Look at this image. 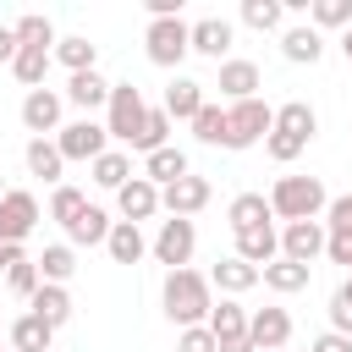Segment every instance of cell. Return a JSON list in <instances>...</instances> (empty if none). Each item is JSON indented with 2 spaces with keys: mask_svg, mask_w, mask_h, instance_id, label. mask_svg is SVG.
I'll list each match as a JSON object with an SVG mask.
<instances>
[{
  "mask_svg": "<svg viewBox=\"0 0 352 352\" xmlns=\"http://www.w3.org/2000/svg\"><path fill=\"white\" fill-rule=\"evenodd\" d=\"M160 308H165V319L176 324V330H192V324H204L209 319V308H214V286H209V275L204 270H165V280H160Z\"/></svg>",
  "mask_w": 352,
  "mask_h": 352,
  "instance_id": "1",
  "label": "cell"
},
{
  "mask_svg": "<svg viewBox=\"0 0 352 352\" xmlns=\"http://www.w3.org/2000/svg\"><path fill=\"white\" fill-rule=\"evenodd\" d=\"M264 198H270V214L286 220V226H292V220H319L324 204H330V192H324L319 176H280Z\"/></svg>",
  "mask_w": 352,
  "mask_h": 352,
  "instance_id": "2",
  "label": "cell"
},
{
  "mask_svg": "<svg viewBox=\"0 0 352 352\" xmlns=\"http://www.w3.org/2000/svg\"><path fill=\"white\" fill-rule=\"evenodd\" d=\"M143 110H148V99H143L138 82H110V99H104V132H110V143L132 148V138L143 126Z\"/></svg>",
  "mask_w": 352,
  "mask_h": 352,
  "instance_id": "3",
  "label": "cell"
},
{
  "mask_svg": "<svg viewBox=\"0 0 352 352\" xmlns=\"http://www.w3.org/2000/svg\"><path fill=\"white\" fill-rule=\"evenodd\" d=\"M270 126H275V104H264V99L226 104V148H253L270 138Z\"/></svg>",
  "mask_w": 352,
  "mask_h": 352,
  "instance_id": "4",
  "label": "cell"
},
{
  "mask_svg": "<svg viewBox=\"0 0 352 352\" xmlns=\"http://www.w3.org/2000/svg\"><path fill=\"white\" fill-rule=\"evenodd\" d=\"M38 220H44V209H38V198L28 187H6L0 192V242L28 248V236L38 231Z\"/></svg>",
  "mask_w": 352,
  "mask_h": 352,
  "instance_id": "5",
  "label": "cell"
},
{
  "mask_svg": "<svg viewBox=\"0 0 352 352\" xmlns=\"http://www.w3.org/2000/svg\"><path fill=\"white\" fill-rule=\"evenodd\" d=\"M55 148H60V160L72 165H94L104 148H110V132H104V121H94V116H77V121H66L60 132H55Z\"/></svg>",
  "mask_w": 352,
  "mask_h": 352,
  "instance_id": "6",
  "label": "cell"
},
{
  "mask_svg": "<svg viewBox=\"0 0 352 352\" xmlns=\"http://www.w3.org/2000/svg\"><path fill=\"white\" fill-rule=\"evenodd\" d=\"M143 55L154 60V66H165V72H176L192 50H187V22L182 16H165V22H148L143 28Z\"/></svg>",
  "mask_w": 352,
  "mask_h": 352,
  "instance_id": "7",
  "label": "cell"
},
{
  "mask_svg": "<svg viewBox=\"0 0 352 352\" xmlns=\"http://www.w3.org/2000/svg\"><path fill=\"white\" fill-rule=\"evenodd\" d=\"M204 324L214 336V352H253V341H248V308L236 297H220Z\"/></svg>",
  "mask_w": 352,
  "mask_h": 352,
  "instance_id": "8",
  "label": "cell"
},
{
  "mask_svg": "<svg viewBox=\"0 0 352 352\" xmlns=\"http://www.w3.org/2000/svg\"><path fill=\"white\" fill-rule=\"evenodd\" d=\"M22 126L33 132V138H55L60 126H66V99H60V88H33V94H22Z\"/></svg>",
  "mask_w": 352,
  "mask_h": 352,
  "instance_id": "9",
  "label": "cell"
},
{
  "mask_svg": "<svg viewBox=\"0 0 352 352\" xmlns=\"http://www.w3.org/2000/svg\"><path fill=\"white\" fill-rule=\"evenodd\" d=\"M192 248H198V226H192V220H160V231H154V242H148V253H154L165 270H187V264H192Z\"/></svg>",
  "mask_w": 352,
  "mask_h": 352,
  "instance_id": "10",
  "label": "cell"
},
{
  "mask_svg": "<svg viewBox=\"0 0 352 352\" xmlns=\"http://www.w3.org/2000/svg\"><path fill=\"white\" fill-rule=\"evenodd\" d=\"M214 198V187H209V176H182V182H170V187H160V209L170 214V220H192L204 204Z\"/></svg>",
  "mask_w": 352,
  "mask_h": 352,
  "instance_id": "11",
  "label": "cell"
},
{
  "mask_svg": "<svg viewBox=\"0 0 352 352\" xmlns=\"http://www.w3.org/2000/svg\"><path fill=\"white\" fill-rule=\"evenodd\" d=\"M231 38H236V28H231L226 16H198V22H187V50H192V55H209L214 66L231 60Z\"/></svg>",
  "mask_w": 352,
  "mask_h": 352,
  "instance_id": "12",
  "label": "cell"
},
{
  "mask_svg": "<svg viewBox=\"0 0 352 352\" xmlns=\"http://www.w3.org/2000/svg\"><path fill=\"white\" fill-rule=\"evenodd\" d=\"M248 341H253V352H286V341H292V314H286V308H253V314H248Z\"/></svg>",
  "mask_w": 352,
  "mask_h": 352,
  "instance_id": "13",
  "label": "cell"
},
{
  "mask_svg": "<svg viewBox=\"0 0 352 352\" xmlns=\"http://www.w3.org/2000/svg\"><path fill=\"white\" fill-rule=\"evenodd\" d=\"M319 253H324V226H319V220H292V226H280V258L314 270Z\"/></svg>",
  "mask_w": 352,
  "mask_h": 352,
  "instance_id": "14",
  "label": "cell"
},
{
  "mask_svg": "<svg viewBox=\"0 0 352 352\" xmlns=\"http://www.w3.org/2000/svg\"><path fill=\"white\" fill-rule=\"evenodd\" d=\"M220 99L226 104H242V99H258V88H264V77H258V66L253 60H242V55H231V60H220Z\"/></svg>",
  "mask_w": 352,
  "mask_h": 352,
  "instance_id": "15",
  "label": "cell"
},
{
  "mask_svg": "<svg viewBox=\"0 0 352 352\" xmlns=\"http://www.w3.org/2000/svg\"><path fill=\"white\" fill-rule=\"evenodd\" d=\"M280 55L292 66H319L324 60V33H314L308 22H286L280 28Z\"/></svg>",
  "mask_w": 352,
  "mask_h": 352,
  "instance_id": "16",
  "label": "cell"
},
{
  "mask_svg": "<svg viewBox=\"0 0 352 352\" xmlns=\"http://www.w3.org/2000/svg\"><path fill=\"white\" fill-rule=\"evenodd\" d=\"M116 214H121V220H132V226L154 220V214H160V187H154V182H143V176H132V182L116 192Z\"/></svg>",
  "mask_w": 352,
  "mask_h": 352,
  "instance_id": "17",
  "label": "cell"
},
{
  "mask_svg": "<svg viewBox=\"0 0 352 352\" xmlns=\"http://www.w3.org/2000/svg\"><path fill=\"white\" fill-rule=\"evenodd\" d=\"M22 165H28V176H38V182H50V187H60V182H66V160H60L55 138H28Z\"/></svg>",
  "mask_w": 352,
  "mask_h": 352,
  "instance_id": "18",
  "label": "cell"
},
{
  "mask_svg": "<svg viewBox=\"0 0 352 352\" xmlns=\"http://www.w3.org/2000/svg\"><path fill=\"white\" fill-rule=\"evenodd\" d=\"M236 258H242V264H253V270L275 264V258H280V231H275V226H253V231H236Z\"/></svg>",
  "mask_w": 352,
  "mask_h": 352,
  "instance_id": "19",
  "label": "cell"
},
{
  "mask_svg": "<svg viewBox=\"0 0 352 352\" xmlns=\"http://www.w3.org/2000/svg\"><path fill=\"white\" fill-rule=\"evenodd\" d=\"M72 308H77V302H72V292H66V286H50V280H38V292L28 297V314H33V319H44L50 330H60V324L72 319Z\"/></svg>",
  "mask_w": 352,
  "mask_h": 352,
  "instance_id": "20",
  "label": "cell"
},
{
  "mask_svg": "<svg viewBox=\"0 0 352 352\" xmlns=\"http://www.w3.org/2000/svg\"><path fill=\"white\" fill-rule=\"evenodd\" d=\"M275 132H286V138H297V143H314L319 110H314L308 99H286V104H275Z\"/></svg>",
  "mask_w": 352,
  "mask_h": 352,
  "instance_id": "21",
  "label": "cell"
},
{
  "mask_svg": "<svg viewBox=\"0 0 352 352\" xmlns=\"http://www.w3.org/2000/svg\"><path fill=\"white\" fill-rule=\"evenodd\" d=\"M187 170H192V165H187V148H176V143L143 154V182H154V187H170V182H182Z\"/></svg>",
  "mask_w": 352,
  "mask_h": 352,
  "instance_id": "22",
  "label": "cell"
},
{
  "mask_svg": "<svg viewBox=\"0 0 352 352\" xmlns=\"http://www.w3.org/2000/svg\"><path fill=\"white\" fill-rule=\"evenodd\" d=\"M209 286H220V297H242V292H253V286H258V270H253V264H242L236 253H226V258H214Z\"/></svg>",
  "mask_w": 352,
  "mask_h": 352,
  "instance_id": "23",
  "label": "cell"
},
{
  "mask_svg": "<svg viewBox=\"0 0 352 352\" xmlns=\"http://www.w3.org/2000/svg\"><path fill=\"white\" fill-rule=\"evenodd\" d=\"M60 99L94 116V110H99V104L110 99V82H104L99 72H72V77H66V88H60Z\"/></svg>",
  "mask_w": 352,
  "mask_h": 352,
  "instance_id": "24",
  "label": "cell"
},
{
  "mask_svg": "<svg viewBox=\"0 0 352 352\" xmlns=\"http://www.w3.org/2000/svg\"><path fill=\"white\" fill-rule=\"evenodd\" d=\"M170 121H192L198 110H204V82H192V77H170L165 82V104H160Z\"/></svg>",
  "mask_w": 352,
  "mask_h": 352,
  "instance_id": "25",
  "label": "cell"
},
{
  "mask_svg": "<svg viewBox=\"0 0 352 352\" xmlns=\"http://www.w3.org/2000/svg\"><path fill=\"white\" fill-rule=\"evenodd\" d=\"M110 226H116V220H110V214H104L99 204H88V209H82V214H77V220L66 226V248H104Z\"/></svg>",
  "mask_w": 352,
  "mask_h": 352,
  "instance_id": "26",
  "label": "cell"
},
{
  "mask_svg": "<svg viewBox=\"0 0 352 352\" xmlns=\"http://www.w3.org/2000/svg\"><path fill=\"white\" fill-rule=\"evenodd\" d=\"M6 341H11V352H50L55 346V330L44 319H33V314H16L6 324Z\"/></svg>",
  "mask_w": 352,
  "mask_h": 352,
  "instance_id": "27",
  "label": "cell"
},
{
  "mask_svg": "<svg viewBox=\"0 0 352 352\" xmlns=\"http://www.w3.org/2000/svg\"><path fill=\"white\" fill-rule=\"evenodd\" d=\"M66 72H99V44L88 38V33H66V38H55V50H50Z\"/></svg>",
  "mask_w": 352,
  "mask_h": 352,
  "instance_id": "28",
  "label": "cell"
},
{
  "mask_svg": "<svg viewBox=\"0 0 352 352\" xmlns=\"http://www.w3.org/2000/svg\"><path fill=\"white\" fill-rule=\"evenodd\" d=\"M88 176H94V187H104V192H121V187L132 182V154H126V148H104V154L88 165Z\"/></svg>",
  "mask_w": 352,
  "mask_h": 352,
  "instance_id": "29",
  "label": "cell"
},
{
  "mask_svg": "<svg viewBox=\"0 0 352 352\" xmlns=\"http://www.w3.org/2000/svg\"><path fill=\"white\" fill-rule=\"evenodd\" d=\"M226 220H231V231L275 226V214H270V198H264V192H236V198L226 204Z\"/></svg>",
  "mask_w": 352,
  "mask_h": 352,
  "instance_id": "30",
  "label": "cell"
},
{
  "mask_svg": "<svg viewBox=\"0 0 352 352\" xmlns=\"http://www.w3.org/2000/svg\"><path fill=\"white\" fill-rule=\"evenodd\" d=\"M104 253H110L116 264H138V258L148 253V236H143V226H132V220H116V226H110V236H104Z\"/></svg>",
  "mask_w": 352,
  "mask_h": 352,
  "instance_id": "31",
  "label": "cell"
},
{
  "mask_svg": "<svg viewBox=\"0 0 352 352\" xmlns=\"http://www.w3.org/2000/svg\"><path fill=\"white\" fill-rule=\"evenodd\" d=\"M33 264H38V280H50V286H66V280L77 275V248H66V242H50L44 253H33Z\"/></svg>",
  "mask_w": 352,
  "mask_h": 352,
  "instance_id": "32",
  "label": "cell"
},
{
  "mask_svg": "<svg viewBox=\"0 0 352 352\" xmlns=\"http://www.w3.org/2000/svg\"><path fill=\"white\" fill-rule=\"evenodd\" d=\"M50 66H55V55L50 50H22L16 44V60H11V77L33 94V88H44V77H50Z\"/></svg>",
  "mask_w": 352,
  "mask_h": 352,
  "instance_id": "33",
  "label": "cell"
},
{
  "mask_svg": "<svg viewBox=\"0 0 352 352\" xmlns=\"http://www.w3.org/2000/svg\"><path fill=\"white\" fill-rule=\"evenodd\" d=\"M308 275H314V270H308V264H292V258H275V264H264V270H258V280H264L270 292H280V297L302 292V286H308Z\"/></svg>",
  "mask_w": 352,
  "mask_h": 352,
  "instance_id": "34",
  "label": "cell"
},
{
  "mask_svg": "<svg viewBox=\"0 0 352 352\" xmlns=\"http://www.w3.org/2000/svg\"><path fill=\"white\" fill-rule=\"evenodd\" d=\"M11 33H16V44H22V50H55V22H50L44 11L16 16V22H11Z\"/></svg>",
  "mask_w": 352,
  "mask_h": 352,
  "instance_id": "35",
  "label": "cell"
},
{
  "mask_svg": "<svg viewBox=\"0 0 352 352\" xmlns=\"http://www.w3.org/2000/svg\"><path fill=\"white\" fill-rule=\"evenodd\" d=\"M308 28L314 33H330V28H352V0H308Z\"/></svg>",
  "mask_w": 352,
  "mask_h": 352,
  "instance_id": "36",
  "label": "cell"
},
{
  "mask_svg": "<svg viewBox=\"0 0 352 352\" xmlns=\"http://www.w3.org/2000/svg\"><path fill=\"white\" fill-rule=\"evenodd\" d=\"M187 126H192V138H198V143H209V148H226V104L204 99V110H198Z\"/></svg>",
  "mask_w": 352,
  "mask_h": 352,
  "instance_id": "37",
  "label": "cell"
},
{
  "mask_svg": "<svg viewBox=\"0 0 352 352\" xmlns=\"http://www.w3.org/2000/svg\"><path fill=\"white\" fill-rule=\"evenodd\" d=\"M170 143V116L160 110V104H148L143 110V126H138V138H132V148L138 154H154V148H165Z\"/></svg>",
  "mask_w": 352,
  "mask_h": 352,
  "instance_id": "38",
  "label": "cell"
},
{
  "mask_svg": "<svg viewBox=\"0 0 352 352\" xmlns=\"http://www.w3.org/2000/svg\"><path fill=\"white\" fill-rule=\"evenodd\" d=\"M242 22L253 33H280L286 28V6L280 0H242Z\"/></svg>",
  "mask_w": 352,
  "mask_h": 352,
  "instance_id": "39",
  "label": "cell"
},
{
  "mask_svg": "<svg viewBox=\"0 0 352 352\" xmlns=\"http://www.w3.org/2000/svg\"><path fill=\"white\" fill-rule=\"evenodd\" d=\"M82 209H88V192H82V187H72V182H60V187L50 192V220H55L60 231H66V226H72V220H77Z\"/></svg>",
  "mask_w": 352,
  "mask_h": 352,
  "instance_id": "40",
  "label": "cell"
},
{
  "mask_svg": "<svg viewBox=\"0 0 352 352\" xmlns=\"http://www.w3.org/2000/svg\"><path fill=\"white\" fill-rule=\"evenodd\" d=\"M6 286H11V297H33V292H38V264H33V253H28V248L11 258V270H6Z\"/></svg>",
  "mask_w": 352,
  "mask_h": 352,
  "instance_id": "41",
  "label": "cell"
},
{
  "mask_svg": "<svg viewBox=\"0 0 352 352\" xmlns=\"http://www.w3.org/2000/svg\"><path fill=\"white\" fill-rule=\"evenodd\" d=\"M319 226H324L330 236H352V192H336V198L324 204V214H319Z\"/></svg>",
  "mask_w": 352,
  "mask_h": 352,
  "instance_id": "42",
  "label": "cell"
},
{
  "mask_svg": "<svg viewBox=\"0 0 352 352\" xmlns=\"http://www.w3.org/2000/svg\"><path fill=\"white\" fill-rule=\"evenodd\" d=\"M302 148H308V143H297V138H286V132H275V126H270V138H264V154H270L275 165H292Z\"/></svg>",
  "mask_w": 352,
  "mask_h": 352,
  "instance_id": "43",
  "label": "cell"
},
{
  "mask_svg": "<svg viewBox=\"0 0 352 352\" xmlns=\"http://www.w3.org/2000/svg\"><path fill=\"white\" fill-rule=\"evenodd\" d=\"M176 352H214V336H209V324L176 330Z\"/></svg>",
  "mask_w": 352,
  "mask_h": 352,
  "instance_id": "44",
  "label": "cell"
},
{
  "mask_svg": "<svg viewBox=\"0 0 352 352\" xmlns=\"http://www.w3.org/2000/svg\"><path fill=\"white\" fill-rule=\"evenodd\" d=\"M324 258L352 270V236H330V231H324Z\"/></svg>",
  "mask_w": 352,
  "mask_h": 352,
  "instance_id": "45",
  "label": "cell"
},
{
  "mask_svg": "<svg viewBox=\"0 0 352 352\" xmlns=\"http://www.w3.org/2000/svg\"><path fill=\"white\" fill-rule=\"evenodd\" d=\"M324 314H330V330H336V336H346V341H352V308H346V302H341V297H330V308H324Z\"/></svg>",
  "mask_w": 352,
  "mask_h": 352,
  "instance_id": "46",
  "label": "cell"
},
{
  "mask_svg": "<svg viewBox=\"0 0 352 352\" xmlns=\"http://www.w3.org/2000/svg\"><path fill=\"white\" fill-rule=\"evenodd\" d=\"M308 352H352V341L346 336H336V330H324V336H314V346Z\"/></svg>",
  "mask_w": 352,
  "mask_h": 352,
  "instance_id": "47",
  "label": "cell"
},
{
  "mask_svg": "<svg viewBox=\"0 0 352 352\" xmlns=\"http://www.w3.org/2000/svg\"><path fill=\"white\" fill-rule=\"evenodd\" d=\"M11 60H16V33L0 28V66H11Z\"/></svg>",
  "mask_w": 352,
  "mask_h": 352,
  "instance_id": "48",
  "label": "cell"
},
{
  "mask_svg": "<svg viewBox=\"0 0 352 352\" xmlns=\"http://www.w3.org/2000/svg\"><path fill=\"white\" fill-rule=\"evenodd\" d=\"M16 253H22V248H11V242H0V275L11 270V258H16Z\"/></svg>",
  "mask_w": 352,
  "mask_h": 352,
  "instance_id": "49",
  "label": "cell"
},
{
  "mask_svg": "<svg viewBox=\"0 0 352 352\" xmlns=\"http://www.w3.org/2000/svg\"><path fill=\"white\" fill-rule=\"evenodd\" d=\"M330 297H341V302H346V308H352V275H346V280H341V286H336V292H330Z\"/></svg>",
  "mask_w": 352,
  "mask_h": 352,
  "instance_id": "50",
  "label": "cell"
},
{
  "mask_svg": "<svg viewBox=\"0 0 352 352\" xmlns=\"http://www.w3.org/2000/svg\"><path fill=\"white\" fill-rule=\"evenodd\" d=\"M336 44H341V55H346V66H352V28H346V33L336 38Z\"/></svg>",
  "mask_w": 352,
  "mask_h": 352,
  "instance_id": "51",
  "label": "cell"
},
{
  "mask_svg": "<svg viewBox=\"0 0 352 352\" xmlns=\"http://www.w3.org/2000/svg\"><path fill=\"white\" fill-rule=\"evenodd\" d=\"M0 336H6V319H0Z\"/></svg>",
  "mask_w": 352,
  "mask_h": 352,
  "instance_id": "52",
  "label": "cell"
},
{
  "mask_svg": "<svg viewBox=\"0 0 352 352\" xmlns=\"http://www.w3.org/2000/svg\"><path fill=\"white\" fill-rule=\"evenodd\" d=\"M6 352H11V346H6Z\"/></svg>",
  "mask_w": 352,
  "mask_h": 352,
  "instance_id": "53",
  "label": "cell"
},
{
  "mask_svg": "<svg viewBox=\"0 0 352 352\" xmlns=\"http://www.w3.org/2000/svg\"><path fill=\"white\" fill-rule=\"evenodd\" d=\"M0 192H6V187H0Z\"/></svg>",
  "mask_w": 352,
  "mask_h": 352,
  "instance_id": "54",
  "label": "cell"
}]
</instances>
